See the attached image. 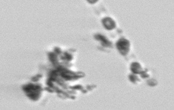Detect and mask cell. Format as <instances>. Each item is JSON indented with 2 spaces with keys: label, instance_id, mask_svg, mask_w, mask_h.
Here are the masks:
<instances>
[{
  "label": "cell",
  "instance_id": "6da1fadb",
  "mask_svg": "<svg viewBox=\"0 0 174 110\" xmlns=\"http://www.w3.org/2000/svg\"><path fill=\"white\" fill-rule=\"evenodd\" d=\"M103 24H104V26H106V28H108V29H112L114 28V27L115 26V24H114L112 20L108 18H107L104 20Z\"/></svg>",
  "mask_w": 174,
  "mask_h": 110
},
{
  "label": "cell",
  "instance_id": "7a4b0ae2",
  "mask_svg": "<svg viewBox=\"0 0 174 110\" xmlns=\"http://www.w3.org/2000/svg\"><path fill=\"white\" fill-rule=\"evenodd\" d=\"M88 1L91 4H94V3H95V2L97 1V0H88Z\"/></svg>",
  "mask_w": 174,
  "mask_h": 110
}]
</instances>
